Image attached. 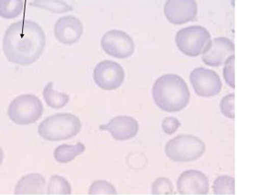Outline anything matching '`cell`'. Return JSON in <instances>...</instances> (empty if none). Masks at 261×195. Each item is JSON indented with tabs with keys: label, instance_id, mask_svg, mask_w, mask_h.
<instances>
[{
	"label": "cell",
	"instance_id": "6da1fadb",
	"mask_svg": "<svg viewBox=\"0 0 261 195\" xmlns=\"http://www.w3.org/2000/svg\"><path fill=\"white\" fill-rule=\"evenodd\" d=\"M45 34L35 21L23 20L7 29L3 50L11 62L29 66L40 58L45 48Z\"/></svg>",
	"mask_w": 261,
	"mask_h": 195
},
{
	"label": "cell",
	"instance_id": "7a4b0ae2",
	"mask_svg": "<svg viewBox=\"0 0 261 195\" xmlns=\"http://www.w3.org/2000/svg\"><path fill=\"white\" fill-rule=\"evenodd\" d=\"M154 102L166 112H178L189 105L190 91L186 82L177 75L168 74L158 79L152 87Z\"/></svg>",
	"mask_w": 261,
	"mask_h": 195
},
{
	"label": "cell",
	"instance_id": "3957f363",
	"mask_svg": "<svg viewBox=\"0 0 261 195\" xmlns=\"http://www.w3.org/2000/svg\"><path fill=\"white\" fill-rule=\"evenodd\" d=\"M81 130L80 118L69 113L56 114L45 118L38 127L40 137L49 141L71 139Z\"/></svg>",
	"mask_w": 261,
	"mask_h": 195
},
{
	"label": "cell",
	"instance_id": "277c9868",
	"mask_svg": "<svg viewBox=\"0 0 261 195\" xmlns=\"http://www.w3.org/2000/svg\"><path fill=\"white\" fill-rule=\"evenodd\" d=\"M205 151V145L198 137L179 135L170 140L166 145V154L174 162H190L201 158Z\"/></svg>",
	"mask_w": 261,
	"mask_h": 195
},
{
	"label": "cell",
	"instance_id": "5b68a950",
	"mask_svg": "<svg viewBox=\"0 0 261 195\" xmlns=\"http://www.w3.org/2000/svg\"><path fill=\"white\" fill-rule=\"evenodd\" d=\"M44 107L40 98L33 94H23L11 102L8 110L9 118L18 125L36 123L41 118Z\"/></svg>",
	"mask_w": 261,
	"mask_h": 195
},
{
	"label": "cell",
	"instance_id": "8992f818",
	"mask_svg": "<svg viewBox=\"0 0 261 195\" xmlns=\"http://www.w3.org/2000/svg\"><path fill=\"white\" fill-rule=\"evenodd\" d=\"M211 41V35L200 25L181 29L175 36L177 47L184 54L198 56L203 52Z\"/></svg>",
	"mask_w": 261,
	"mask_h": 195
},
{
	"label": "cell",
	"instance_id": "52a82bcc",
	"mask_svg": "<svg viewBox=\"0 0 261 195\" xmlns=\"http://www.w3.org/2000/svg\"><path fill=\"white\" fill-rule=\"evenodd\" d=\"M102 49L107 54L118 59L128 58L135 52V43L128 34L112 29L107 32L101 40Z\"/></svg>",
	"mask_w": 261,
	"mask_h": 195
},
{
	"label": "cell",
	"instance_id": "ba28073f",
	"mask_svg": "<svg viewBox=\"0 0 261 195\" xmlns=\"http://www.w3.org/2000/svg\"><path fill=\"white\" fill-rule=\"evenodd\" d=\"M124 69L112 60H103L96 66L93 71V79L100 88L106 91L116 90L124 83Z\"/></svg>",
	"mask_w": 261,
	"mask_h": 195
},
{
	"label": "cell",
	"instance_id": "9c48e42d",
	"mask_svg": "<svg viewBox=\"0 0 261 195\" xmlns=\"http://www.w3.org/2000/svg\"><path fill=\"white\" fill-rule=\"evenodd\" d=\"M190 81L197 95L202 98H212L220 93L222 82L216 72L199 67L192 71Z\"/></svg>",
	"mask_w": 261,
	"mask_h": 195
},
{
	"label": "cell",
	"instance_id": "30bf717a",
	"mask_svg": "<svg viewBox=\"0 0 261 195\" xmlns=\"http://www.w3.org/2000/svg\"><path fill=\"white\" fill-rule=\"evenodd\" d=\"M197 12L195 0H166L164 7L166 19L174 25H182L194 21Z\"/></svg>",
	"mask_w": 261,
	"mask_h": 195
},
{
	"label": "cell",
	"instance_id": "8fae6325",
	"mask_svg": "<svg viewBox=\"0 0 261 195\" xmlns=\"http://www.w3.org/2000/svg\"><path fill=\"white\" fill-rule=\"evenodd\" d=\"M234 44L229 39L218 37L210 41L202 52V61L206 66L220 67L229 56L234 54Z\"/></svg>",
	"mask_w": 261,
	"mask_h": 195
},
{
	"label": "cell",
	"instance_id": "7c38bea8",
	"mask_svg": "<svg viewBox=\"0 0 261 195\" xmlns=\"http://www.w3.org/2000/svg\"><path fill=\"white\" fill-rule=\"evenodd\" d=\"M177 188L180 194H207L210 188L209 180L200 171H186L178 177Z\"/></svg>",
	"mask_w": 261,
	"mask_h": 195
},
{
	"label": "cell",
	"instance_id": "4fadbf2b",
	"mask_svg": "<svg viewBox=\"0 0 261 195\" xmlns=\"http://www.w3.org/2000/svg\"><path fill=\"white\" fill-rule=\"evenodd\" d=\"M101 131H107L116 141L130 140L139 133V123L132 117L120 115L112 118L108 124L101 125Z\"/></svg>",
	"mask_w": 261,
	"mask_h": 195
},
{
	"label": "cell",
	"instance_id": "5bb4252c",
	"mask_svg": "<svg viewBox=\"0 0 261 195\" xmlns=\"http://www.w3.org/2000/svg\"><path fill=\"white\" fill-rule=\"evenodd\" d=\"M83 30L81 21L73 16L61 17L54 25V36L57 40L67 45H71L79 41Z\"/></svg>",
	"mask_w": 261,
	"mask_h": 195
},
{
	"label": "cell",
	"instance_id": "9a60e30c",
	"mask_svg": "<svg viewBox=\"0 0 261 195\" xmlns=\"http://www.w3.org/2000/svg\"><path fill=\"white\" fill-rule=\"evenodd\" d=\"M45 178L38 173H31L21 177L15 187V194H43Z\"/></svg>",
	"mask_w": 261,
	"mask_h": 195
},
{
	"label": "cell",
	"instance_id": "2e32d148",
	"mask_svg": "<svg viewBox=\"0 0 261 195\" xmlns=\"http://www.w3.org/2000/svg\"><path fill=\"white\" fill-rule=\"evenodd\" d=\"M85 150L84 144L79 143L75 145H59L54 150V158L57 162L60 164H68L75 159L77 156L83 154Z\"/></svg>",
	"mask_w": 261,
	"mask_h": 195
},
{
	"label": "cell",
	"instance_id": "e0dca14e",
	"mask_svg": "<svg viewBox=\"0 0 261 195\" xmlns=\"http://www.w3.org/2000/svg\"><path fill=\"white\" fill-rule=\"evenodd\" d=\"M43 95L46 104L54 109L62 108L67 106L70 101V96L67 93L59 92L54 89L53 82H50L45 86Z\"/></svg>",
	"mask_w": 261,
	"mask_h": 195
},
{
	"label": "cell",
	"instance_id": "ac0fdd59",
	"mask_svg": "<svg viewBox=\"0 0 261 195\" xmlns=\"http://www.w3.org/2000/svg\"><path fill=\"white\" fill-rule=\"evenodd\" d=\"M23 9V0H0V17L2 18H17L21 14Z\"/></svg>",
	"mask_w": 261,
	"mask_h": 195
},
{
	"label": "cell",
	"instance_id": "d6986e66",
	"mask_svg": "<svg viewBox=\"0 0 261 195\" xmlns=\"http://www.w3.org/2000/svg\"><path fill=\"white\" fill-rule=\"evenodd\" d=\"M30 5L39 9H44L54 13H64L73 10L71 5L62 0H34Z\"/></svg>",
	"mask_w": 261,
	"mask_h": 195
},
{
	"label": "cell",
	"instance_id": "ffe728a7",
	"mask_svg": "<svg viewBox=\"0 0 261 195\" xmlns=\"http://www.w3.org/2000/svg\"><path fill=\"white\" fill-rule=\"evenodd\" d=\"M47 189L48 194L69 195L71 193V187L67 180L58 175L50 177Z\"/></svg>",
	"mask_w": 261,
	"mask_h": 195
},
{
	"label": "cell",
	"instance_id": "44dd1931",
	"mask_svg": "<svg viewBox=\"0 0 261 195\" xmlns=\"http://www.w3.org/2000/svg\"><path fill=\"white\" fill-rule=\"evenodd\" d=\"M213 191L217 195H233L235 193V180L228 176H220L213 184Z\"/></svg>",
	"mask_w": 261,
	"mask_h": 195
},
{
	"label": "cell",
	"instance_id": "7402d4cb",
	"mask_svg": "<svg viewBox=\"0 0 261 195\" xmlns=\"http://www.w3.org/2000/svg\"><path fill=\"white\" fill-rule=\"evenodd\" d=\"M152 194L169 195L174 193L172 183L166 177H159L154 181L151 187Z\"/></svg>",
	"mask_w": 261,
	"mask_h": 195
},
{
	"label": "cell",
	"instance_id": "603a6c76",
	"mask_svg": "<svg viewBox=\"0 0 261 195\" xmlns=\"http://www.w3.org/2000/svg\"><path fill=\"white\" fill-rule=\"evenodd\" d=\"M89 194L92 195H106L116 194V190L115 187L107 181H96L92 184L89 188Z\"/></svg>",
	"mask_w": 261,
	"mask_h": 195
},
{
	"label": "cell",
	"instance_id": "cb8c5ba5",
	"mask_svg": "<svg viewBox=\"0 0 261 195\" xmlns=\"http://www.w3.org/2000/svg\"><path fill=\"white\" fill-rule=\"evenodd\" d=\"M234 99V94H228L225 95L220 102V110L222 114H224L226 118L232 119L235 118Z\"/></svg>",
	"mask_w": 261,
	"mask_h": 195
},
{
	"label": "cell",
	"instance_id": "d4e9b609",
	"mask_svg": "<svg viewBox=\"0 0 261 195\" xmlns=\"http://www.w3.org/2000/svg\"><path fill=\"white\" fill-rule=\"evenodd\" d=\"M234 54L229 56L224 61V78L226 83L232 88H234Z\"/></svg>",
	"mask_w": 261,
	"mask_h": 195
},
{
	"label": "cell",
	"instance_id": "484cf974",
	"mask_svg": "<svg viewBox=\"0 0 261 195\" xmlns=\"http://www.w3.org/2000/svg\"><path fill=\"white\" fill-rule=\"evenodd\" d=\"M180 122L174 117H167L162 122V129L165 133L168 135H172L176 133L178 127H180Z\"/></svg>",
	"mask_w": 261,
	"mask_h": 195
},
{
	"label": "cell",
	"instance_id": "4316f807",
	"mask_svg": "<svg viewBox=\"0 0 261 195\" xmlns=\"http://www.w3.org/2000/svg\"><path fill=\"white\" fill-rule=\"evenodd\" d=\"M4 157H5L4 151H3L2 148L0 147V166L2 165L3 161H4Z\"/></svg>",
	"mask_w": 261,
	"mask_h": 195
}]
</instances>
